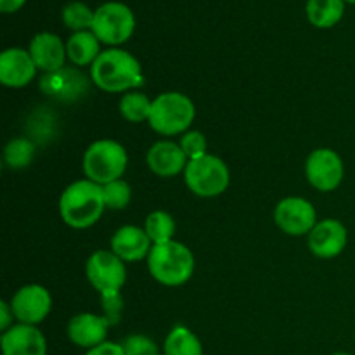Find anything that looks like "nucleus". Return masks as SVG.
<instances>
[{
  "mask_svg": "<svg viewBox=\"0 0 355 355\" xmlns=\"http://www.w3.org/2000/svg\"><path fill=\"white\" fill-rule=\"evenodd\" d=\"M14 319L21 324L37 326L45 321L52 309L51 293L40 284H26L14 293L10 300Z\"/></svg>",
  "mask_w": 355,
  "mask_h": 355,
  "instance_id": "obj_11",
  "label": "nucleus"
},
{
  "mask_svg": "<svg viewBox=\"0 0 355 355\" xmlns=\"http://www.w3.org/2000/svg\"><path fill=\"white\" fill-rule=\"evenodd\" d=\"M349 241L347 227L335 218L318 222L309 234V248L318 259H333L345 250Z\"/></svg>",
  "mask_w": 355,
  "mask_h": 355,
  "instance_id": "obj_12",
  "label": "nucleus"
},
{
  "mask_svg": "<svg viewBox=\"0 0 355 355\" xmlns=\"http://www.w3.org/2000/svg\"><path fill=\"white\" fill-rule=\"evenodd\" d=\"M35 155V146L30 139L16 137L6 146L3 149V159L9 165V168L19 170L26 168L31 163Z\"/></svg>",
  "mask_w": 355,
  "mask_h": 355,
  "instance_id": "obj_26",
  "label": "nucleus"
},
{
  "mask_svg": "<svg viewBox=\"0 0 355 355\" xmlns=\"http://www.w3.org/2000/svg\"><path fill=\"white\" fill-rule=\"evenodd\" d=\"M163 355H203V345L189 328L175 326L166 335L163 343Z\"/></svg>",
  "mask_w": 355,
  "mask_h": 355,
  "instance_id": "obj_22",
  "label": "nucleus"
},
{
  "mask_svg": "<svg viewBox=\"0 0 355 355\" xmlns=\"http://www.w3.org/2000/svg\"><path fill=\"white\" fill-rule=\"evenodd\" d=\"M37 75V66L31 59L30 51L21 47H10L0 54V82L9 89L26 87Z\"/></svg>",
  "mask_w": 355,
  "mask_h": 355,
  "instance_id": "obj_15",
  "label": "nucleus"
},
{
  "mask_svg": "<svg viewBox=\"0 0 355 355\" xmlns=\"http://www.w3.org/2000/svg\"><path fill=\"white\" fill-rule=\"evenodd\" d=\"M149 170L158 177H175L184 172L189 158L182 151L180 144L172 141H159L148 151L146 156Z\"/></svg>",
  "mask_w": 355,
  "mask_h": 355,
  "instance_id": "obj_18",
  "label": "nucleus"
},
{
  "mask_svg": "<svg viewBox=\"0 0 355 355\" xmlns=\"http://www.w3.org/2000/svg\"><path fill=\"white\" fill-rule=\"evenodd\" d=\"M144 231L148 232L149 239L153 245H163V243L173 241V234H175V220L172 215L166 214L163 210H156L148 215L146 218Z\"/></svg>",
  "mask_w": 355,
  "mask_h": 355,
  "instance_id": "obj_23",
  "label": "nucleus"
},
{
  "mask_svg": "<svg viewBox=\"0 0 355 355\" xmlns=\"http://www.w3.org/2000/svg\"><path fill=\"white\" fill-rule=\"evenodd\" d=\"M128 165V155L123 146L111 139L92 142L83 155V173L89 180L106 186L121 179Z\"/></svg>",
  "mask_w": 355,
  "mask_h": 355,
  "instance_id": "obj_4",
  "label": "nucleus"
},
{
  "mask_svg": "<svg viewBox=\"0 0 355 355\" xmlns=\"http://www.w3.org/2000/svg\"><path fill=\"white\" fill-rule=\"evenodd\" d=\"M90 78L104 92H125L144 83L141 62L130 52L111 47L101 52L90 66Z\"/></svg>",
  "mask_w": 355,
  "mask_h": 355,
  "instance_id": "obj_1",
  "label": "nucleus"
},
{
  "mask_svg": "<svg viewBox=\"0 0 355 355\" xmlns=\"http://www.w3.org/2000/svg\"><path fill=\"white\" fill-rule=\"evenodd\" d=\"M94 14H96V10L90 9L87 3L68 2L62 7L61 16L64 26L68 28V30H71L73 33H76V31L92 30Z\"/></svg>",
  "mask_w": 355,
  "mask_h": 355,
  "instance_id": "obj_25",
  "label": "nucleus"
},
{
  "mask_svg": "<svg viewBox=\"0 0 355 355\" xmlns=\"http://www.w3.org/2000/svg\"><path fill=\"white\" fill-rule=\"evenodd\" d=\"M125 355H162L163 350L146 335H130L121 342Z\"/></svg>",
  "mask_w": 355,
  "mask_h": 355,
  "instance_id": "obj_28",
  "label": "nucleus"
},
{
  "mask_svg": "<svg viewBox=\"0 0 355 355\" xmlns=\"http://www.w3.org/2000/svg\"><path fill=\"white\" fill-rule=\"evenodd\" d=\"M184 179L191 193L200 198H215L220 196L229 187L231 173L227 165L218 156L205 155L201 158L189 159Z\"/></svg>",
  "mask_w": 355,
  "mask_h": 355,
  "instance_id": "obj_6",
  "label": "nucleus"
},
{
  "mask_svg": "<svg viewBox=\"0 0 355 355\" xmlns=\"http://www.w3.org/2000/svg\"><path fill=\"white\" fill-rule=\"evenodd\" d=\"M331 355H352V354H347V352H335V354H331Z\"/></svg>",
  "mask_w": 355,
  "mask_h": 355,
  "instance_id": "obj_33",
  "label": "nucleus"
},
{
  "mask_svg": "<svg viewBox=\"0 0 355 355\" xmlns=\"http://www.w3.org/2000/svg\"><path fill=\"white\" fill-rule=\"evenodd\" d=\"M135 30V16L123 2H106L99 6L94 14L92 31L101 44L116 45L125 44Z\"/></svg>",
  "mask_w": 355,
  "mask_h": 355,
  "instance_id": "obj_7",
  "label": "nucleus"
},
{
  "mask_svg": "<svg viewBox=\"0 0 355 355\" xmlns=\"http://www.w3.org/2000/svg\"><path fill=\"white\" fill-rule=\"evenodd\" d=\"M113 322L107 318L92 314V312H83V314H76L75 318L69 319L66 333L73 345L90 350L107 342V328Z\"/></svg>",
  "mask_w": 355,
  "mask_h": 355,
  "instance_id": "obj_13",
  "label": "nucleus"
},
{
  "mask_svg": "<svg viewBox=\"0 0 355 355\" xmlns=\"http://www.w3.org/2000/svg\"><path fill=\"white\" fill-rule=\"evenodd\" d=\"M85 355H125L121 343L114 342H104L101 345L94 347V349L87 350Z\"/></svg>",
  "mask_w": 355,
  "mask_h": 355,
  "instance_id": "obj_30",
  "label": "nucleus"
},
{
  "mask_svg": "<svg viewBox=\"0 0 355 355\" xmlns=\"http://www.w3.org/2000/svg\"><path fill=\"white\" fill-rule=\"evenodd\" d=\"M66 54L75 66H92L101 54V42L92 30L76 31L66 42Z\"/></svg>",
  "mask_w": 355,
  "mask_h": 355,
  "instance_id": "obj_20",
  "label": "nucleus"
},
{
  "mask_svg": "<svg viewBox=\"0 0 355 355\" xmlns=\"http://www.w3.org/2000/svg\"><path fill=\"white\" fill-rule=\"evenodd\" d=\"M2 355H47V340L37 326H10L0 338Z\"/></svg>",
  "mask_w": 355,
  "mask_h": 355,
  "instance_id": "obj_14",
  "label": "nucleus"
},
{
  "mask_svg": "<svg viewBox=\"0 0 355 355\" xmlns=\"http://www.w3.org/2000/svg\"><path fill=\"white\" fill-rule=\"evenodd\" d=\"M194 116L196 107L189 97L180 92H165L153 101L148 123L155 132L170 137L184 134L194 121Z\"/></svg>",
  "mask_w": 355,
  "mask_h": 355,
  "instance_id": "obj_5",
  "label": "nucleus"
},
{
  "mask_svg": "<svg viewBox=\"0 0 355 355\" xmlns=\"http://www.w3.org/2000/svg\"><path fill=\"white\" fill-rule=\"evenodd\" d=\"M26 3V0H0V10L3 14L17 12Z\"/></svg>",
  "mask_w": 355,
  "mask_h": 355,
  "instance_id": "obj_32",
  "label": "nucleus"
},
{
  "mask_svg": "<svg viewBox=\"0 0 355 355\" xmlns=\"http://www.w3.org/2000/svg\"><path fill=\"white\" fill-rule=\"evenodd\" d=\"M89 283L103 298H113L120 295L127 281L125 262L118 259L111 250H97L89 257L85 266Z\"/></svg>",
  "mask_w": 355,
  "mask_h": 355,
  "instance_id": "obj_8",
  "label": "nucleus"
},
{
  "mask_svg": "<svg viewBox=\"0 0 355 355\" xmlns=\"http://www.w3.org/2000/svg\"><path fill=\"white\" fill-rule=\"evenodd\" d=\"M14 321V314H12V309H10V304L7 302H0V329L7 331L10 328Z\"/></svg>",
  "mask_w": 355,
  "mask_h": 355,
  "instance_id": "obj_31",
  "label": "nucleus"
},
{
  "mask_svg": "<svg viewBox=\"0 0 355 355\" xmlns=\"http://www.w3.org/2000/svg\"><path fill=\"white\" fill-rule=\"evenodd\" d=\"M104 196L103 186L89 179L71 182L61 194L59 214L66 225L73 229H89L103 215Z\"/></svg>",
  "mask_w": 355,
  "mask_h": 355,
  "instance_id": "obj_2",
  "label": "nucleus"
},
{
  "mask_svg": "<svg viewBox=\"0 0 355 355\" xmlns=\"http://www.w3.org/2000/svg\"><path fill=\"white\" fill-rule=\"evenodd\" d=\"M153 241L148 232L137 225H123L111 238V252L123 262H139L148 259Z\"/></svg>",
  "mask_w": 355,
  "mask_h": 355,
  "instance_id": "obj_17",
  "label": "nucleus"
},
{
  "mask_svg": "<svg viewBox=\"0 0 355 355\" xmlns=\"http://www.w3.org/2000/svg\"><path fill=\"white\" fill-rule=\"evenodd\" d=\"M179 144L189 159H196V158H201V156L208 155L207 137H205L200 130L186 132V134L180 137Z\"/></svg>",
  "mask_w": 355,
  "mask_h": 355,
  "instance_id": "obj_29",
  "label": "nucleus"
},
{
  "mask_svg": "<svg viewBox=\"0 0 355 355\" xmlns=\"http://www.w3.org/2000/svg\"><path fill=\"white\" fill-rule=\"evenodd\" d=\"M151 104L149 97L142 92H128L120 99V114L130 123H141L148 121L151 114Z\"/></svg>",
  "mask_w": 355,
  "mask_h": 355,
  "instance_id": "obj_24",
  "label": "nucleus"
},
{
  "mask_svg": "<svg viewBox=\"0 0 355 355\" xmlns=\"http://www.w3.org/2000/svg\"><path fill=\"white\" fill-rule=\"evenodd\" d=\"M274 220L284 234L298 238L311 234L318 224V214L311 201L305 198H284L274 210Z\"/></svg>",
  "mask_w": 355,
  "mask_h": 355,
  "instance_id": "obj_10",
  "label": "nucleus"
},
{
  "mask_svg": "<svg viewBox=\"0 0 355 355\" xmlns=\"http://www.w3.org/2000/svg\"><path fill=\"white\" fill-rule=\"evenodd\" d=\"M305 175L312 187L322 193H329L342 184L345 166L338 153L329 148H321L309 155L305 163Z\"/></svg>",
  "mask_w": 355,
  "mask_h": 355,
  "instance_id": "obj_9",
  "label": "nucleus"
},
{
  "mask_svg": "<svg viewBox=\"0 0 355 355\" xmlns=\"http://www.w3.org/2000/svg\"><path fill=\"white\" fill-rule=\"evenodd\" d=\"M40 90L54 99L71 101L85 92L87 80L78 69L62 68L54 73H45L40 78Z\"/></svg>",
  "mask_w": 355,
  "mask_h": 355,
  "instance_id": "obj_19",
  "label": "nucleus"
},
{
  "mask_svg": "<svg viewBox=\"0 0 355 355\" xmlns=\"http://www.w3.org/2000/svg\"><path fill=\"white\" fill-rule=\"evenodd\" d=\"M146 260L153 279L165 286H180L194 274L193 252L179 241L153 245Z\"/></svg>",
  "mask_w": 355,
  "mask_h": 355,
  "instance_id": "obj_3",
  "label": "nucleus"
},
{
  "mask_svg": "<svg viewBox=\"0 0 355 355\" xmlns=\"http://www.w3.org/2000/svg\"><path fill=\"white\" fill-rule=\"evenodd\" d=\"M103 196L106 208H111V210H123L130 203L132 189L123 179H118L103 186Z\"/></svg>",
  "mask_w": 355,
  "mask_h": 355,
  "instance_id": "obj_27",
  "label": "nucleus"
},
{
  "mask_svg": "<svg viewBox=\"0 0 355 355\" xmlns=\"http://www.w3.org/2000/svg\"><path fill=\"white\" fill-rule=\"evenodd\" d=\"M309 21L315 28H333L342 21L345 12V0H307L305 6Z\"/></svg>",
  "mask_w": 355,
  "mask_h": 355,
  "instance_id": "obj_21",
  "label": "nucleus"
},
{
  "mask_svg": "<svg viewBox=\"0 0 355 355\" xmlns=\"http://www.w3.org/2000/svg\"><path fill=\"white\" fill-rule=\"evenodd\" d=\"M345 3H355V0H345Z\"/></svg>",
  "mask_w": 355,
  "mask_h": 355,
  "instance_id": "obj_34",
  "label": "nucleus"
},
{
  "mask_svg": "<svg viewBox=\"0 0 355 355\" xmlns=\"http://www.w3.org/2000/svg\"><path fill=\"white\" fill-rule=\"evenodd\" d=\"M31 59H33L37 69L44 73H54L64 68V61L68 58L66 54V44H62L61 38L49 31L37 33L30 42Z\"/></svg>",
  "mask_w": 355,
  "mask_h": 355,
  "instance_id": "obj_16",
  "label": "nucleus"
}]
</instances>
